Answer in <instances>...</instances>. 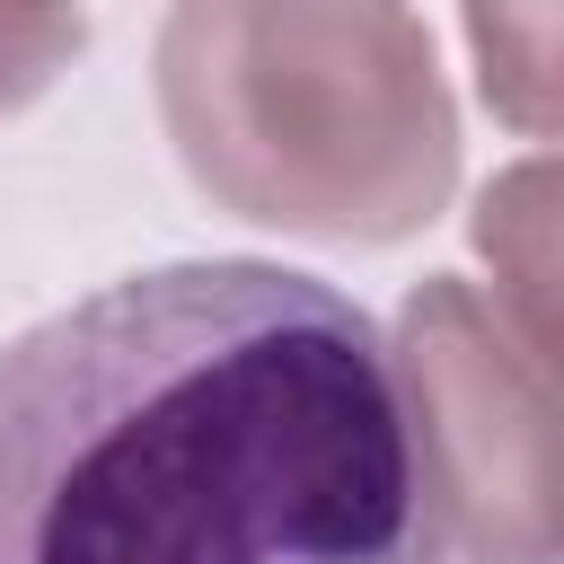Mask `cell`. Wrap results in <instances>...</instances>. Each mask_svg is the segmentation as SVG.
Masks as SVG:
<instances>
[{
  "label": "cell",
  "instance_id": "cell-1",
  "mask_svg": "<svg viewBox=\"0 0 564 564\" xmlns=\"http://www.w3.org/2000/svg\"><path fill=\"white\" fill-rule=\"evenodd\" d=\"M0 564H449L379 317L264 256L0 344Z\"/></svg>",
  "mask_w": 564,
  "mask_h": 564
},
{
  "label": "cell",
  "instance_id": "cell-2",
  "mask_svg": "<svg viewBox=\"0 0 564 564\" xmlns=\"http://www.w3.org/2000/svg\"><path fill=\"white\" fill-rule=\"evenodd\" d=\"M150 70L185 176L256 229L397 247L458 185V106L405 0H167Z\"/></svg>",
  "mask_w": 564,
  "mask_h": 564
},
{
  "label": "cell",
  "instance_id": "cell-3",
  "mask_svg": "<svg viewBox=\"0 0 564 564\" xmlns=\"http://www.w3.org/2000/svg\"><path fill=\"white\" fill-rule=\"evenodd\" d=\"M397 388L405 432L432 485L441 546L467 564H555V397L546 352L511 335V317L432 273L397 308Z\"/></svg>",
  "mask_w": 564,
  "mask_h": 564
},
{
  "label": "cell",
  "instance_id": "cell-4",
  "mask_svg": "<svg viewBox=\"0 0 564 564\" xmlns=\"http://www.w3.org/2000/svg\"><path fill=\"white\" fill-rule=\"evenodd\" d=\"M476 247L494 264V308L511 317L520 344L546 352L555 317H546V282H555V176L546 159H520L511 176H494L476 194Z\"/></svg>",
  "mask_w": 564,
  "mask_h": 564
},
{
  "label": "cell",
  "instance_id": "cell-5",
  "mask_svg": "<svg viewBox=\"0 0 564 564\" xmlns=\"http://www.w3.org/2000/svg\"><path fill=\"white\" fill-rule=\"evenodd\" d=\"M467 44H476V88L485 106L546 141L555 132V0H467Z\"/></svg>",
  "mask_w": 564,
  "mask_h": 564
},
{
  "label": "cell",
  "instance_id": "cell-6",
  "mask_svg": "<svg viewBox=\"0 0 564 564\" xmlns=\"http://www.w3.org/2000/svg\"><path fill=\"white\" fill-rule=\"evenodd\" d=\"M88 44V18L70 0H0V115L35 106Z\"/></svg>",
  "mask_w": 564,
  "mask_h": 564
}]
</instances>
